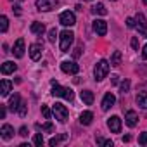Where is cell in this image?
<instances>
[{"label":"cell","instance_id":"25","mask_svg":"<svg viewBox=\"0 0 147 147\" xmlns=\"http://www.w3.org/2000/svg\"><path fill=\"white\" fill-rule=\"evenodd\" d=\"M121 64V52L119 50H116L114 54H113V57H111V66H119Z\"/></svg>","mask_w":147,"mask_h":147},{"label":"cell","instance_id":"6","mask_svg":"<svg viewBox=\"0 0 147 147\" xmlns=\"http://www.w3.org/2000/svg\"><path fill=\"white\" fill-rule=\"evenodd\" d=\"M61 69L64 73H67V75H76L80 71V66L76 62H73V61H64V62H61Z\"/></svg>","mask_w":147,"mask_h":147},{"label":"cell","instance_id":"22","mask_svg":"<svg viewBox=\"0 0 147 147\" xmlns=\"http://www.w3.org/2000/svg\"><path fill=\"white\" fill-rule=\"evenodd\" d=\"M43 31H45V24H43V23L35 21V23L31 24V33H35V35H43Z\"/></svg>","mask_w":147,"mask_h":147},{"label":"cell","instance_id":"44","mask_svg":"<svg viewBox=\"0 0 147 147\" xmlns=\"http://www.w3.org/2000/svg\"><path fill=\"white\" fill-rule=\"evenodd\" d=\"M144 4H147V0H144Z\"/></svg>","mask_w":147,"mask_h":147},{"label":"cell","instance_id":"34","mask_svg":"<svg viewBox=\"0 0 147 147\" xmlns=\"http://www.w3.org/2000/svg\"><path fill=\"white\" fill-rule=\"evenodd\" d=\"M126 26H128V28H135V26H137V24H135V19H133V18H128V19H126Z\"/></svg>","mask_w":147,"mask_h":147},{"label":"cell","instance_id":"7","mask_svg":"<svg viewBox=\"0 0 147 147\" xmlns=\"http://www.w3.org/2000/svg\"><path fill=\"white\" fill-rule=\"evenodd\" d=\"M59 4V0H36V9L38 11H52Z\"/></svg>","mask_w":147,"mask_h":147},{"label":"cell","instance_id":"37","mask_svg":"<svg viewBox=\"0 0 147 147\" xmlns=\"http://www.w3.org/2000/svg\"><path fill=\"white\" fill-rule=\"evenodd\" d=\"M19 135H21V137H28V128H26V126H21V128H19Z\"/></svg>","mask_w":147,"mask_h":147},{"label":"cell","instance_id":"33","mask_svg":"<svg viewBox=\"0 0 147 147\" xmlns=\"http://www.w3.org/2000/svg\"><path fill=\"white\" fill-rule=\"evenodd\" d=\"M42 114H43L45 119H50V116H52V114H50V109H49L47 106H42Z\"/></svg>","mask_w":147,"mask_h":147},{"label":"cell","instance_id":"27","mask_svg":"<svg viewBox=\"0 0 147 147\" xmlns=\"http://www.w3.org/2000/svg\"><path fill=\"white\" fill-rule=\"evenodd\" d=\"M36 128L38 130H45V131H54V125L50 121H47L45 125H36Z\"/></svg>","mask_w":147,"mask_h":147},{"label":"cell","instance_id":"14","mask_svg":"<svg viewBox=\"0 0 147 147\" xmlns=\"http://www.w3.org/2000/svg\"><path fill=\"white\" fill-rule=\"evenodd\" d=\"M114 102H116V97L109 92V94H106L104 95V99H102V109L104 111H107V109H111L113 106H114Z\"/></svg>","mask_w":147,"mask_h":147},{"label":"cell","instance_id":"26","mask_svg":"<svg viewBox=\"0 0 147 147\" xmlns=\"http://www.w3.org/2000/svg\"><path fill=\"white\" fill-rule=\"evenodd\" d=\"M7 28H9V19L5 16H2V18H0V30H2V33H5Z\"/></svg>","mask_w":147,"mask_h":147},{"label":"cell","instance_id":"36","mask_svg":"<svg viewBox=\"0 0 147 147\" xmlns=\"http://www.w3.org/2000/svg\"><path fill=\"white\" fill-rule=\"evenodd\" d=\"M5 113H7V109H5V106H4V104H0V118H2V119L5 118Z\"/></svg>","mask_w":147,"mask_h":147},{"label":"cell","instance_id":"39","mask_svg":"<svg viewBox=\"0 0 147 147\" xmlns=\"http://www.w3.org/2000/svg\"><path fill=\"white\" fill-rule=\"evenodd\" d=\"M73 55H75V57H80V55H82V47H76L75 52H73Z\"/></svg>","mask_w":147,"mask_h":147},{"label":"cell","instance_id":"1","mask_svg":"<svg viewBox=\"0 0 147 147\" xmlns=\"http://www.w3.org/2000/svg\"><path fill=\"white\" fill-rule=\"evenodd\" d=\"M59 40H61V43H59L61 52H69L73 42H75V33L69 31V30H64V31L59 35Z\"/></svg>","mask_w":147,"mask_h":147},{"label":"cell","instance_id":"18","mask_svg":"<svg viewBox=\"0 0 147 147\" xmlns=\"http://www.w3.org/2000/svg\"><path fill=\"white\" fill-rule=\"evenodd\" d=\"M19 104H21V97H19V94H14L11 97V100H9V109L11 111H18Z\"/></svg>","mask_w":147,"mask_h":147},{"label":"cell","instance_id":"16","mask_svg":"<svg viewBox=\"0 0 147 147\" xmlns=\"http://www.w3.org/2000/svg\"><path fill=\"white\" fill-rule=\"evenodd\" d=\"M18 69V66L12 62V61H5L2 64V67H0V71H2V75H11V73H14Z\"/></svg>","mask_w":147,"mask_h":147},{"label":"cell","instance_id":"21","mask_svg":"<svg viewBox=\"0 0 147 147\" xmlns=\"http://www.w3.org/2000/svg\"><path fill=\"white\" fill-rule=\"evenodd\" d=\"M64 140H67V133H61V135H55V137H52L50 140H49V145H59L61 142H64Z\"/></svg>","mask_w":147,"mask_h":147},{"label":"cell","instance_id":"12","mask_svg":"<svg viewBox=\"0 0 147 147\" xmlns=\"http://www.w3.org/2000/svg\"><path fill=\"white\" fill-rule=\"evenodd\" d=\"M12 52H14V55H16L18 59H21V57L24 55V38H19V40L14 43Z\"/></svg>","mask_w":147,"mask_h":147},{"label":"cell","instance_id":"4","mask_svg":"<svg viewBox=\"0 0 147 147\" xmlns=\"http://www.w3.org/2000/svg\"><path fill=\"white\" fill-rule=\"evenodd\" d=\"M52 111H54L55 119H59L61 123H66V119H67V116H69V111H67V107H66L64 104L55 102V104H54V107H52Z\"/></svg>","mask_w":147,"mask_h":147},{"label":"cell","instance_id":"2","mask_svg":"<svg viewBox=\"0 0 147 147\" xmlns=\"http://www.w3.org/2000/svg\"><path fill=\"white\" fill-rule=\"evenodd\" d=\"M52 95L54 97H62V99H66V100H73V97H75V94H73V90L71 88H67V87H61V85H57L55 82H52Z\"/></svg>","mask_w":147,"mask_h":147},{"label":"cell","instance_id":"28","mask_svg":"<svg viewBox=\"0 0 147 147\" xmlns=\"http://www.w3.org/2000/svg\"><path fill=\"white\" fill-rule=\"evenodd\" d=\"M128 90H130V80H125V82H123V83L119 85V92H121V94L125 95V94H126Z\"/></svg>","mask_w":147,"mask_h":147},{"label":"cell","instance_id":"9","mask_svg":"<svg viewBox=\"0 0 147 147\" xmlns=\"http://www.w3.org/2000/svg\"><path fill=\"white\" fill-rule=\"evenodd\" d=\"M94 31H95L97 35L104 36V35L107 33V23H106L104 19H95V21H94Z\"/></svg>","mask_w":147,"mask_h":147},{"label":"cell","instance_id":"29","mask_svg":"<svg viewBox=\"0 0 147 147\" xmlns=\"http://www.w3.org/2000/svg\"><path fill=\"white\" fill-rule=\"evenodd\" d=\"M26 113H28V106H26V102H21L19 107H18V114L19 116H26Z\"/></svg>","mask_w":147,"mask_h":147},{"label":"cell","instance_id":"42","mask_svg":"<svg viewBox=\"0 0 147 147\" xmlns=\"http://www.w3.org/2000/svg\"><path fill=\"white\" fill-rule=\"evenodd\" d=\"M142 55H144V59H147V45L144 47V50H142Z\"/></svg>","mask_w":147,"mask_h":147},{"label":"cell","instance_id":"35","mask_svg":"<svg viewBox=\"0 0 147 147\" xmlns=\"http://www.w3.org/2000/svg\"><path fill=\"white\" fill-rule=\"evenodd\" d=\"M131 49L133 50H138V38H135V36L131 38Z\"/></svg>","mask_w":147,"mask_h":147},{"label":"cell","instance_id":"19","mask_svg":"<svg viewBox=\"0 0 147 147\" xmlns=\"http://www.w3.org/2000/svg\"><path fill=\"white\" fill-rule=\"evenodd\" d=\"M92 119H94V114H92L90 111H83V113L80 114V123H82V125H85V126H87V125H90V123H92Z\"/></svg>","mask_w":147,"mask_h":147},{"label":"cell","instance_id":"20","mask_svg":"<svg viewBox=\"0 0 147 147\" xmlns=\"http://www.w3.org/2000/svg\"><path fill=\"white\" fill-rule=\"evenodd\" d=\"M82 100H83L87 106H92V104H94V92L83 90V92H82Z\"/></svg>","mask_w":147,"mask_h":147},{"label":"cell","instance_id":"24","mask_svg":"<svg viewBox=\"0 0 147 147\" xmlns=\"http://www.w3.org/2000/svg\"><path fill=\"white\" fill-rule=\"evenodd\" d=\"M92 12L94 14H99V16H106L107 14V9L104 7V4H97V5L92 7Z\"/></svg>","mask_w":147,"mask_h":147},{"label":"cell","instance_id":"41","mask_svg":"<svg viewBox=\"0 0 147 147\" xmlns=\"http://www.w3.org/2000/svg\"><path fill=\"white\" fill-rule=\"evenodd\" d=\"M104 145H106V147H113V140H106Z\"/></svg>","mask_w":147,"mask_h":147},{"label":"cell","instance_id":"23","mask_svg":"<svg viewBox=\"0 0 147 147\" xmlns=\"http://www.w3.org/2000/svg\"><path fill=\"white\" fill-rule=\"evenodd\" d=\"M137 104L142 107V109H147V94L145 92H140L137 95Z\"/></svg>","mask_w":147,"mask_h":147},{"label":"cell","instance_id":"3","mask_svg":"<svg viewBox=\"0 0 147 147\" xmlns=\"http://www.w3.org/2000/svg\"><path fill=\"white\" fill-rule=\"evenodd\" d=\"M107 73H109V62H107L106 59L99 61V62L95 64V69H94V75H95V80H97V82L104 80V78L107 76Z\"/></svg>","mask_w":147,"mask_h":147},{"label":"cell","instance_id":"30","mask_svg":"<svg viewBox=\"0 0 147 147\" xmlns=\"http://www.w3.org/2000/svg\"><path fill=\"white\" fill-rule=\"evenodd\" d=\"M55 38H57V30L52 28V30L49 31V42H50V43H55Z\"/></svg>","mask_w":147,"mask_h":147},{"label":"cell","instance_id":"5","mask_svg":"<svg viewBox=\"0 0 147 147\" xmlns=\"http://www.w3.org/2000/svg\"><path fill=\"white\" fill-rule=\"evenodd\" d=\"M59 23L62 26H75L76 24V18H75V14H73V12L66 11V12H62L59 16Z\"/></svg>","mask_w":147,"mask_h":147},{"label":"cell","instance_id":"38","mask_svg":"<svg viewBox=\"0 0 147 147\" xmlns=\"http://www.w3.org/2000/svg\"><path fill=\"white\" fill-rule=\"evenodd\" d=\"M118 82H119V76H118V75H113V76H111V83H113V85H118Z\"/></svg>","mask_w":147,"mask_h":147},{"label":"cell","instance_id":"43","mask_svg":"<svg viewBox=\"0 0 147 147\" xmlns=\"http://www.w3.org/2000/svg\"><path fill=\"white\" fill-rule=\"evenodd\" d=\"M97 142H99V144H102V145H104V142H106V140H104V138H102V137H97Z\"/></svg>","mask_w":147,"mask_h":147},{"label":"cell","instance_id":"17","mask_svg":"<svg viewBox=\"0 0 147 147\" xmlns=\"http://www.w3.org/2000/svg\"><path fill=\"white\" fill-rule=\"evenodd\" d=\"M11 90H12V83L9 80H2V82H0V94H2V97H7Z\"/></svg>","mask_w":147,"mask_h":147},{"label":"cell","instance_id":"8","mask_svg":"<svg viewBox=\"0 0 147 147\" xmlns=\"http://www.w3.org/2000/svg\"><path fill=\"white\" fill-rule=\"evenodd\" d=\"M107 126H109V130L113 133H119L121 131V119H119V116H111L107 119Z\"/></svg>","mask_w":147,"mask_h":147},{"label":"cell","instance_id":"15","mask_svg":"<svg viewBox=\"0 0 147 147\" xmlns=\"http://www.w3.org/2000/svg\"><path fill=\"white\" fill-rule=\"evenodd\" d=\"M0 135H2L4 140H11L14 137V128L11 125H4L2 128H0Z\"/></svg>","mask_w":147,"mask_h":147},{"label":"cell","instance_id":"40","mask_svg":"<svg viewBox=\"0 0 147 147\" xmlns=\"http://www.w3.org/2000/svg\"><path fill=\"white\" fill-rule=\"evenodd\" d=\"M14 12H16V14H21V7H19V5H14Z\"/></svg>","mask_w":147,"mask_h":147},{"label":"cell","instance_id":"31","mask_svg":"<svg viewBox=\"0 0 147 147\" xmlns=\"http://www.w3.org/2000/svg\"><path fill=\"white\" fill-rule=\"evenodd\" d=\"M33 142H35L36 147H42V145H43V137H42V133H36L35 138H33Z\"/></svg>","mask_w":147,"mask_h":147},{"label":"cell","instance_id":"32","mask_svg":"<svg viewBox=\"0 0 147 147\" xmlns=\"http://www.w3.org/2000/svg\"><path fill=\"white\" fill-rule=\"evenodd\" d=\"M138 144L140 145H147V131H144V133L138 135Z\"/></svg>","mask_w":147,"mask_h":147},{"label":"cell","instance_id":"13","mask_svg":"<svg viewBox=\"0 0 147 147\" xmlns=\"http://www.w3.org/2000/svg\"><path fill=\"white\" fill-rule=\"evenodd\" d=\"M125 123H126L130 128H133V126L138 123V116H137V113H135V111H126V114H125Z\"/></svg>","mask_w":147,"mask_h":147},{"label":"cell","instance_id":"11","mask_svg":"<svg viewBox=\"0 0 147 147\" xmlns=\"http://www.w3.org/2000/svg\"><path fill=\"white\" fill-rule=\"evenodd\" d=\"M137 30H138V33L140 35H144L145 38H147V23H145V18H144V14H137Z\"/></svg>","mask_w":147,"mask_h":147},{"label":"cell","instance_id":"10","mask_svg":"<svg viewBox=\"0 0 147 147\" xmlns=\"http://www.w3.org/2000/svg\"><path fill=\"white\" fill-rule=\"evenodd\" d=\"M42 52H43V47H42L40 43L30 45V57H31L33 61H38V59L42 57Z\"/></svg>","mask_w":147,"mask_h":147}]
</instances>
